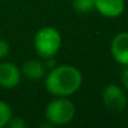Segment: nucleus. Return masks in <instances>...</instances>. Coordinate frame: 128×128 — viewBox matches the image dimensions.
Returning a JSON list of instances; mask_svg holds the SVG:
<instances>
[{"label":"nucleus","instance_id":"nucleus-5","mask_svg":"<svg viewBox=\"0 0 128 128\" xmlns=\"http://www.w3.org/2000/svg\"><path fill=\"white\" fill-rule=\"evenodd\" d=\"M22 80V70L14 63H0V86L5 89L15 88Z\"/></svg>","mask_w":128,"mask_h":128},{"label":"nucleus","instance_id":"nucleus-8","mask_svg":"<svg viewBox=\"0 0 128 128\" xmlns=\"http://www.w3.org/2000/svg\"><path fill=\"white\" fill-rule=\"evenodd\" d=\"M22 73L29 80H39L45 77V66L39 60H28L23 64Z\"/></svg>","mask_w":128,"mask_h":128},{"label":"nucleus","instance_id":"nucleus-1","mask_svg":"<svg viewBox=\"0 0 128 128\" xmlns=\"http://www.w3.org/2000/svg\"><path fill=\"white\" fill-rule=\"evenodd\" d=\"M83 77L78 68L73 66H58L45 74V88L46 90L56 97H68L74 94L82 86Z\"/></svg>","mask_w":128,"mask_h":128},{"label":"nucleus","instance_id":"nucleus-3","mask_svg":"<svg viewBox=\"0 0 128 128\" xmlns=\"http://www.w3.org/2000/svg\"><path fill=\"white\" fill-rule=\"evenodd\" d=\"M76 116L74 104L67 98H55L45 107V118L55 126H64L69 123Z\"/></svg>","mask_w":128,"mask_h":128},{"label":"nucleus","instance_id":"nucleus-2","mask_svg":"<svg viewBox=\"0 0 128 128\" xmlns=\"http://www.w3.org/2000/svg\"><path fill=\"white\" fill-rule=\"evenodd\" d=\"M62 36L60 33L53 26L42 28L34 38V48L39 56L44 59L53 58L60 49Z\"/></svg>","mask_w":128,"mask_h":128},{"label":"nucleus","instance_id":"nucleus-4","mask_svg":"<svg viewBox=\"0 0 128 128\" xmlns=\"http://www.w3.org/2000/svg\"><path fill=\"white\" fill-rule=\"evenodd\" d=\"M103 103L112 112H120L127 106V97L124 90L117 84H108L104 87L103 93Z\"/></svg>","mask_w":128,"mask_h":128},{"label":"nucleus","instance_id":"nucleus-7","mask_svg":"<svg viewBox=\"0 0 128 128\" xmlns=\"http://www.w3.org/2000/svg\"><path fill=\"white\" fill-rule=\"evenodd\" d=\"M124 0H94V9L106 18H117L124 12Z\"/></svg>","mask_w":128,"mask_h":128},{"label":"nucleus","instance_id":"nucleus-12","mask_svg":"<svg viewBox=\"0 0 128 128\" xmlns=\"http://www.w3.org/2000/svg\"><path fill=\"white\" fill-rule=\"evenodd\" d=\"M10 53V45L5 39L0 38V60L4 59L8 54Z\"/></svg>","mask_w":128,"mask_h":128},{"label":"nucleus","instance_id":"nucleus-10","mask_svg":"<svg viewBox=\"0 0 128 128\" xmlns=\"http://www.w3.org/2000/svg\"><path fill=\"white\" fill-rule=\"evenodd\" d=\"M73 8L77 13H89L94 9V0H74Z\"/></svg>","mask_w":128,"mask_h":128},{"label":"nucleus","instance_id":"nucleus-9","mask_svg":"<svg viewBox=\"0 0 128 128\" xmlns=\"http://www.w3.org/2000/svg\"><path fill=\"white\" fill-rule=\"evenodd\" d=\"M12 117H13V112L10 106L3 100H0V128L8 126V122L10 120Z\"/></svg>","mask_w":128,"mask_h":128},{"label":"nucleus","instance_id":"nucleus-11","mask_svg":"<svg viewBox=\"0 0 128 128\" xmlns=\"http://www.w3.org/2000/svg\"><path fill=\"white\" fill-rule=\"evenodd\" d=\"M8 126L10 128H24L26 126L25 120L23 118H19V117H12L10 120L8 122Z\"/></svg>","mask_w":128,"mask_h":128},{"label":"nucleus","instance_id":"nucleus-13","mask_svg":"<svg viewBox=\"0 0 128 128\" xmlns=\"http://www.w3.org/2000/svg\"><path fill=\"white\" fill-rule=\"evenodd\" d=\"M127 68L122 72V84L126 90H128V66H126Z\"/></svg>","mask_w":128,"mask_h":128},{"label":"nucleus","instance_id":"nucleus-6","mask_svg":"<svg viewBox=\"0 0 128 128\" xmlns=\"http://www.w3.org/2000/svg\"><path fill=\"white\" fill-rule=\"evenodd\" d=\"M110 53L114 60L122 66H128V33H118L110 42Z\"/></svg>","mask_w":128,"mask_h":128}]
</instances>
